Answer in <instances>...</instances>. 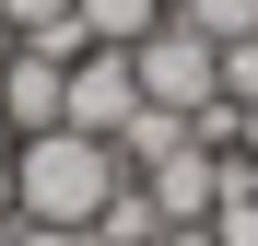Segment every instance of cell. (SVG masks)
I'll use <instances>...</instances> for the list:
<instances>
[{"label":"cell","mask_w":258,"mask_h":246,"mask_svg":"<svg viewBox=\"0 0 258 246\" xmlns=\"http://www.w3.org/2000/svg\"><path fill=\"white\" fill-rule=\"evenodd\" d=\"M59 106H71V59H47V47L0 59V117H12V141L24 129H59Z\"/></svg>","instance_id":"5b68a950"},{"label":"cell","mask_w":258,"mask_h":246,"mask_svg":"<svg viewBox=\"0 0 258 246\" xmlns=\"http://www.w3.org/2000/svg\"><path fill=\"white\" fill-rule=\"evenodd\" d=\"M153 246H211V223H164V234H153Z\"/></svg>","instance_id":"4fadbf2b"},{"label":"cell","mask_w":258,"mask_h":246,"mask_svg":"<svg viewBox=\"0 0 258 246\" xmlns=\"http://www.w3.org/2000/svg\"><path fill=\"white\" fill-rule=\"evenodd\" d=\"M235 152H246V164H258V94H246V106H235Z\"/></svg>","instance_id":"7c38bea8"},{"label":"cell","mask_w":258,"mask_h":246,"mask_svg":"<svg viewBox=\"0 0 258 246\" xmlns=\"http://www.w3.org/2000/svg\"><path fill=\"white\" fill-rule=\"evenodd\" d=\"M129 70H141V106H176V117H200L211 94H223V47H211V35H188L176 12L129 47Z\"/></svg>","instance_id":"7a4b0ae2"},{"label":"cell","mask_w":258,"mask_h":246,"mask_svg":"<svg viewBox=\"0 0 258 246\" xmlns=\"http://www.w3.org/2000/svg\"><path fill=\"white\" fill-rule=\"evenodd\" d=\"M153 234H164V211H153V188L129 176V188L106 199V211H94V246H153Z\"/></svg>","instance_id":"ba28073f"},{"label":"cell","mask_w":258,"mask_h":246,"mask_svg":"<svg viewBox=\"0 0 258 246\" xmlns=\"http://www.w3.org/2000/svg\"><path fill=\"white\" fill-rule=\"evenodd\" d=\"M12 47H24V35H12V12H0V59H12Z\"/></svg>","instance_id":"5bb4252c"},{"label":"cell","mask_w":258,"mask_h":246,"mask_svg":"<svg viewBox=\"0 0 258 246\" xmlns=\"http://www.w3.org/2000/svg\"><path fill=\"white\" fill-rule=\"evenodd\" d=\"M0 246H12V211H0Z\"/></svg>","instance_id":"2e32d148"},{"label":"cell","mask_w":258,"mask_h":246,"mask_svg":"<svg viewBox=\"0 0 258 246\" xmlns=\"http://www.w3.org/2000/svg\"><path fill=\"white\" fill-rule=\"evenodd\" d=\"M129 188V164L117 141L94 129H24L12 141V223H71V234H94V211Z\"/></svg>","instance_id":"6da1fadb"},{"label":"cell","mask_w":258,"mask_h":246,"mask_svg":"<svg viewBox=\"0 0 258 246\" xmlns=\"http://www.w3.org/2000/svg\"><path fill=\"white\" fill-rule=\"evenodd\" d=\"M71 12H82V35H94V47H141L176 0H71Z\"/></svg>","instance_id":"52a82bcc"},{"label":"cell","mask_w":258,"mask_h":246,"mask_svg":"<svg viewBox=\"0 0 258 246\" xmlns=\"http://www.w3.org/2000/svg\"><path fill=\"white\" fill-rule=\"evenodd\" d=\"M176 24L211 35V47H235V35H258V0H176Z\"/></svg>","instance_id":"9c48e42d"},{"label":"cell","mask_w":258,"mask_h":246,"mask_svg":"<svg viewBox=\"0 0 258 246\" xmlns=\"http://www.w3.org/2000/svg\"><path fill=\"white\" fill-rule=\"evenodd\" d=\"M12 246H94V234H71V223H12Z\"/></svg>","instance_id":"8fae6325"},{"label":"cell","mask_w":258,"mask_h":246,"mask_svg":"<svg viewBox=\"0 0 258 246\" xmlns=\"http://www.w3.org/2000/svg\"><path fill=\"white\" fill-rule=\"evenodd\" d=\"M223 164H235V152L176 141L164 164H141V188H153V211H164V223H211V199H223Z\"/></svg>","instance_id":"277c9868"},{"label":"cell","mask_w":258,"mask_h":246,"mask_svg":"<svg viewBox=\"0 0 258 246\" xmlns=\"http://www.w3.org/2000/svg\"><path fill=\"white\" fill-rule=\"evenodd\" d=\"M0 152H12V117H0Z\"/></svg>","instance_id":"9a60e30c"},{"label":"cell","mask_w":258,"mask_h":246,"mask_svg":"<svg viewBox=\"0 0 258 246\" xmlns=\"http://www.w3.org/2000/svg\"><path fill=\"white\" fill-rule=\"evenodd\" d=\"M0 12H12V35H24V47H47V59H82V47H94L71 0H0Z\"/></svg>","instance_id":"8992f818"},{"label":"cell","mask_w":258,"mask_h":246,"mask_svg":"<svg viewBox=\"0 0 258 246\" xmlns=\"http://www.w3.org/2000/svg\"><path fill=\"white\" fill-rule=\"evenodd\" d=\"M129 117H141V70H129V47H82V59H71V106H59V129L117 141Z\"/></svg>","instance_id":"3957f363"},{"label":"cell","mask_w":258,"mask_h":246,"mask_svg":"<svg viewBox=\"0 0 258 246\" xmlns=\"http://www.w3.org/2000/svg\"><path fill=\"white\" fill-rule=\"evenodd\" d=\"M258 94V35H235V47H223V106H246Z\"/></svg>","instance_id":"30bf717a"}]
</instances>
